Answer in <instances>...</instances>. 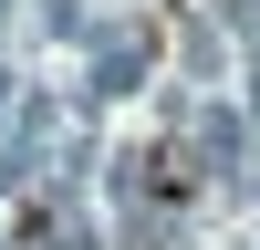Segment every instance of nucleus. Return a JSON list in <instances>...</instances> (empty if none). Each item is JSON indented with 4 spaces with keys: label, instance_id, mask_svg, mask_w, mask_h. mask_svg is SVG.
<instances>
[]
</instances>
